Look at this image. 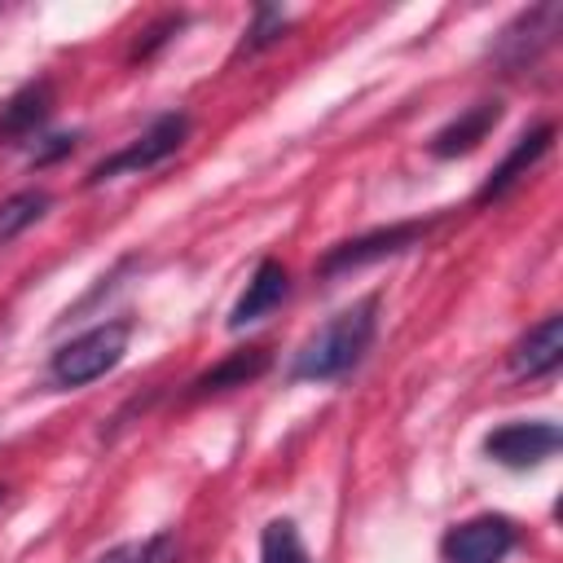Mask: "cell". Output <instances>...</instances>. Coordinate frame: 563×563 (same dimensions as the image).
<instances>
[{"instance_id":"9a60e30c","label":"cell","mask_w":563,"mask_h":563,"mask_svg":"<svg viewBox=\"0 0 563 563\" xmlns=\"http://www.w3.org/2000/svg\"><path fill=\"white\" fill-rule=\"evenodd\" d=\"M260 563H312L299 528L290 519H268L260 532Z\"/></svg>"},{"instance_id":"2e32d148","label":"cell","mask_w":563,"mask_h":563,"mask_svg":"<svg viewBox=\"0 0 563 563\" xmlns=\"http://www.w3.org/2000/svg\"><path fill=\"white\" fill-rule=\"evenodd\" d=\"M282 31H286V13H282V9H260V13H255V26H251L246 40H242V53H255V48L282 40Z\"/></svg>"},{"instance_id":"d6986e66","label":"cell","mask_w":563,"mask_h":563,"mask_svg":"<svg viewBox=\"0 0 563 563\" xmlns=\"http://www.w3.org/2000/svg\"><path fill=\"white\" fill-rule=\"evenodd\" d=\"M132 559V550H114V554H106V559H97V563H128Z\"/></svg>"},{"instance_id":"52a82bcc","label":"cell","mask_w":563,"mask_h":563,"mask_svg":"<svg viewBox=\"0 0 563 563\" xmlns=\"http://www.w3.org/2000/svg\"><path fill=\"white\" fill-rule=\"evenodd\" d=\"M559 22H563V9H559V4H537V9L519 13V18L497 35V44H493L497 66H506V70L528 66L541 48H550V44H554Z\"/></svg>"},{"instance_id":"7a4b0ae2","label":"cell","mask_w":563,"mask_h":563,"mask_svg":"<svg viewBox=\"0 0 563 563\" xmlns=\"http://www.w3.org/2000/svg\"><path fill=\"white\" fill-rule=\"evenodd\" d=\"M128 339H132V321H123V317H119V321H101V325L84 330L79 339L62 343V347L53 352L48 378H53L57 387H88L92 378L110 374V369L123 361Z\"/></svg>"},{"instance_id":"6da1fadb","label":"cell","mask_w":563,"mask_h":563,"mask_svg":"<svg viewBox=\"0 0 563 563\" xmlns=\"http://www.w3.org/2000/svg\"><path fill=\"white\" fill-rule=\"evenodd\" d=\"M374 330H378V295H365V299H356L352 308L334 312V317L295 352L290 378H295V383H334V378H343V374L356 369L361 356L369 352Z\"/></svg>"},{"instance_id":"ba28073f","label":"cell","mask_w":563,"mask_h":563,"mask_svg":"<svg viewBox=\"0 0 563 563\" xmlns=\"http://www.w3.org/2000/svg\"><path fill=\"white\" fill-rule=\"evenodd\" d=\"M290 295V273L282 260H260L246 290L238 295V303L229 308V330H246L255 321H264L273 308H282V299Z\"/></svg>"},{"instance_id":"7c38bea8","label":"cell","mask_w":563,"mask_h":563,"mask_svg":"<svg viewBox=\"0 0 563 563\" xmlns=\"http://www.w3.org/2000/svg\"><path fill=\"white\" fill-rule=\"evenodd\" d=\"M268 347H242V352H229L224 361H216L211 369H202L194 383H189V396H216V391H233V387H246L255 383L264 369H268Z\"/></svg>"},{"instance_id":"9c48e42d","label":"cell","mask_w":563,"mask_h":563,"mask_svg":"<svg viewBox=\"0 0 563 563\" xmlns=\"http://www.w3.org/2000/svg\"><path fill=\"white\" fill-rule=\"evenodd\" d=\"M559 361H563V317H559V312L541 317V321L510 347V369H515L519 378H545V374L559 369Z\"/></svg>"},{"instance_id":"4fadbf2b","label":"cell","mask_w":563,"mask_h":563,"mask_svg":"<svg viewBox=\"0 0 563 563\" xmlns=\"http://www.w3.org/2000/svg\"><path fill=\"white\" fill-rule=\"evenodd\" d=\"M48 110H53V84H48V79L18 88V92L4 101V110H0V141H4V145L26 141V136L48 119Z\"/></svg>"},{"instance_id":"8992f818","label":"cell","mask_w":563,"mask_h":563,"mask_svg":"<svg viewBox=\"0 0 563 563\" xmlns=\"http://www.w3.org/2000/svg\"><path fill=\"white\" fill-rule=\"evenodd\" d=\"M515 545V523L506 515H471L444 537L449 563H501Z\"/></svg>"},{"instance_id":"5bb4252c","label":"cell","mask_w":563,"mask_h":563,"mask_svg":"<svg viewBox=\"0 0 563 563\" xmlns=\"http://www.w3.org/2000/svg\"><path fill=\"white\" fill-rule=\"evenodd\" d=\"M53 207L48 189H18L0 202V246L13 242L18 233H26L35 220H44V211Z\"/></svg>"},{"instance_id":"ffe728a7","label":"cell","mask_w":563,"mask_h":563,"mask_svg":"<svg viewBox=\"0 0 563 563\" xmlns=\"http://www.w3.org/2000/svg\"><path fill=\"white\" fill-rule=\"evenodd\" d=\"M0 501H4V488H0Z\"/></svg>"},{"instance_id":"3957f363","label":"cell","mask_w":563,"mask_h":563,"mask_svg":"<svg viewBox=\"0 0 563 563\" xmlns=\"http://www.w3.org/2000/svg\"><path fill=\"white\" fill-rule=\"evenodd\" d=\"M189 136V114H158L132 145H123L119 154L101 158L92 172H88V185H101V180H114V176H136V172H150L158 163H167Z\"/></svg>"},{"instance_id":"30bf717a","label":"cell","mask_w":563,"mask_h":563,"mask_svg":"<svg viewBox=\"0 0 563 563\" xmlns=\"http://www.w3.org/2000/svg\"><path fill=\"white\" fill-rule=\"evenodd\" d=\"M497 123H501V101H475V106H466L457 119H449V123L431 136V154H435V158L471 154Z\"/></svg>"},{"instance_id":"277c9868","label":"cell","mask_w":563,"mask_h":563,"mask_svg":"<svg viewBox=\"0 0 563 563\" xmlns=\"http://www.w3.org/2000/svg\"><path fill=\"white\" fill-rule=\"evenodd\" d=\"M427 229H431V224H422V220H405V224L369 229V233H361V238H352V242H339V246H330V251L321 255L317 273H321V277H339V273L365 268V264H374V260L400 255V251L418 246V242L427 238Z\"/></svg>"},{"instance_id":"5b68a950","label":"cell","mask_w":563,"mask_h":563,"mask_svg":"<svg viewBox=\"0 0 563 563\" xmlns=\"http://www.w3.org/2000/svg\"><path fill=\"white\" fill-rule=\"evenodd\" d=\"M563 444L559 427L545 422V418H532V422H506L497 431L484 435V453L510 471H528V466H541L545 457H554Z\"/></svg>"},{"instance_id":"ac0fdd59","label":"cell","mask_w":563,"mask_h":563,"mask_svg":"<svg viewBox=\"0 0 563 563\" xmlns=\"http://www.w3.org/2000/svg\"><path fill=\"white\" fill-rule=\"evenodd\" d=\"M70 150H75V136H48V145L35 150V163H53V158H62Z\"/></svg>"},{"instance_id":"8fae6325","label":"cell","mask_w":563,"mask_h":563,"mask_svg":"<svg viewBox=\"0 0 563 563\" xmlns=\"http://www.w3.org/2000/svg\"><path fill=\"white\" fill-rule=\"evenodd\" d=\"M550 145H554V123H537L532 132H523V136L515 141V150H510V154L493 167V176L479 185L475 202H479V207H484V202H497V198H501L519 176H528V167H532Z\"/></svg>"},{"instance_id":"e0dca14e","label":"cell","mask_w":563,"mask_h":563,"mask_svg":"<svg viewBox=\"0 0 563 563\" xmlns=\"http://www.w3.org/2000/svg\"><path fill=\"white\" fill-rule=\"evenodd\" d=\"M172 550H176V537L172 532H158V537H150L136 550V563H172Z\"/></svg>"}]
</instances>
